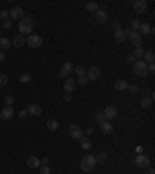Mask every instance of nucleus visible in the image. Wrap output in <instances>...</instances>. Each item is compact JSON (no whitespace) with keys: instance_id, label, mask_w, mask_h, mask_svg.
<instances>
[{"instance_id":"nucleus-36","label":"nucleus","mask_w":155,"mask_h":174,"mask_svg":"<svg viewBox=\"0 0 155 174\" xmlns=\"http://www.w3.org/2000/svg\"><path fill=\"white\" fill-rule=\"evenodd\" d=\"M95 118H96V121H98V123L105 121V117H104V114H102V112H96V114H95Z\"/></svg>"},{"instance_id":"nucleus-45","label":"nucleus","mask_w":155,"mask_h":174,"mask_svg":"<svg viewBox=\"0 0 155 174\" xmlns=\"http://www.w3.org/2000/svg\"><path fill=\"white\" fill-rule=\"evenodd\" d=\"M64 101H67V103L71 101V93H67V92H65V95H64Z\"/></svg>"},{"instance_id":"nucleus-2","label":"nucleus","mask_w":155,"mask_h":174,"mask_svg":"<svg viewBox=\"0 0 155 174\" xmlns=\"http://www.w3.org/2000/svg\"><path fill=\"white\" fill-rule=\"evenodd\" d=\"M95 165H96V160H95V155H90V154H87V155H84L82 157V160H81V169L82 171H92L93 168H95Z\"/></svg>"},{"instance_id":"nucleus-23","label":"nucleus","mask_w":155,"mask_h":174,"mask_svg":"<svg viewBox=\"0 0 155 174\" xmlns=\"http://www.w3.org/2000/svg\"><path fill=\"white\" fill-rule=\"evenodd\" d=\"M127 86H129V84H127V81H126V79H119V81H116V83H115V89H116L118 92L126 90V89H127Z\"/></svg>"},{"instance_id":"nucleus-48","label":"nucleus","mask_w":155,"mask_h":174,"mask_svg":"<svg viewBox=\"0 0 155 174\" xmlns=\"http://www.w3.org/2000/svg\"><path fill=\"white\" fill-rule=\"evenodd\" d=\"M127 61H129V62H135L136 59L133 58V55H129V56H127Z\"/></svg>"},{"instance_id":"nucleus-52","label":"nucleus","mask_w":155,"mask_h":174,"mask_svg":"<svg viewBox=\"0 0 155 174\" xmlns=\"http://www.w3.org/2000/svg\"><path fill=\"white\" fill-rule=\"evenodd\" d=\"M146 174H155V171H153V169H152V168H149V169H147V172H146Z\"/></svg>"},{"instance_id":"nucleus-10","label":"nucleus","mask_w":155,"mask_h":174,"mask_svg":"<svg viewBox=\"0 0 155 174\" xmlns=\"http://www.w3.org/2000/svg\"><path fill=\"white\" fill-rule=\"evenodd\" d=\"M10 17L14 20H20L24 17V8L22 7H14L10 10Z\"/></svg>"},{"instance_id":"nucleus-19","label":"nucleus","mask_w":155,"mask_h":174,"mask_svg":"<svg viewBox=\"0 0 155 174\" xmlns=\"http://www.w3.org/2000/svg\"><path fill=\"white\" fill-rule=\"evenodd\" d=\"M27 163H28V166H30V168H34V169H36V168H39V166L42 165V163H41V160H39L36 155H31V157H28Z\"/></svg>"},{"instance_id":"nucleus-13","label":"nucleus","mask_w":155,"mask_h":174,"mask_svg":"<svg viewBox=\"0 0 155 174\" xmlns=\"http://www.w3.org/2000/svg\"><path fill=\"white\" fill-rule=\"evenodd\" d=\"M13 117H14V110H13V107L5 106L2 110H0V118H2V120H11Z\"/></svg>"},{"instance_id":"nucleus-38","label":"nucleus","mask_w":155,"mask_h":174,"mask_svg":"<svg viewBox=\"0 0 155 174\" xmlns=\"http://www.w3.org/2000/svg\"><path fill=\"white\" fill-rule=\"evenodd\" d=\"M13 103H14V98H13L11 95H6V96H5V104H6L8 107H11Z\"/></svg>"},{"instance_id":"nucleus-32","label":"nucleus","mask_w":155,"mask_h":174,"mask_svg":"<svg viewBox=\"0 0 155 174\" xmlns=\"http://www.w3.org/2000/svg\"><path fill=\"white\" fill-rule=\"evenodd\" d=\"M140 27H141V20H138V19H135V20L130 24V30H132V31H138Z\"/></svg>"},{"instance_id":"nucleus-40","label":"nucleus","mask_w":155,"mask_h":174,"mask_svg":"<svg viewBox=\"0 0 155 174\" xmlns=\"http://www.w3.org/2000/svg\"><path fill=\"white\" fill-rule=\"evenodd\" d=\"M39 169H41V174H50V168H48V165H41Z\"/></svg>"},{"instance_id":"nucleus-51","label":"nucleus","mask_w":155,"mask_h":174,"mask_svg":"<svg viewBox=\"0 0 155 174\" xmlns=\"http://www.w3.org/2000/svg\"><path fill=\"white\" fill-rule=\"evenodd\" d=\"M143 92H144V95H147V93H150V89H147V87H144V89H143Z\"/></svg>"},{"instance_id":"nucleus-18","label":"nucleus","mask_w":155,"mask_h":174,"mask_svg":"<svg viewBox=\"0 0 155 174\" xmlns=\"http://www.w3.org/2000/svg\"><path fill=\"white\" fill-rule=\"evenodd\" d=\"M99 127H101V131H102L104 134H107V135L113 132V126H112L107 120H105V121H102V123H99Z\"/></svg>"},{"instance_id":"nucleus-42","label":"nucleus","mask_w":155,"mask_h":174,"mask_svg":"<svg viewBox=\"0 0 155 174\" xmlns=\"http://www.w3.org/2000/svg\"><path fill=\"white\" fill-rule=\"evenodd\" d=\"M112 27H113V30H115V31H118V30H121V25H119V22H116V20H115V22L112 24Z\"/></svg>"},{"instance_id":"nucleus-11","label":"nucleus","mask_w":155,"mask_h":174,"mask_svg":"<svg viewBox=\"0 0 155 174\" xmlns=\"http://www.w3.org/2000/svg\"><path fill=\"white\" fill-rule=\"evenodd\" d=\"M87 79L88 81H93V79H98L99 78V75H101V70H99V67H96V65H93V67H90L88 70H87Z\"/></svg>"},{"instance_id":"nucleus-46","label":"nucleus","mask_w":155,"mask_h":174,"mask_svg":"<svg viewBox=\"0 0 155 174\" xmlns=\"http://www.w3.org/2000/svg\"><path fill=\"white\" fill-rule=\"evenodd\" d=\"M82 132H84L85 135H88V137H90V135L93 134V129H92V127H87V129H85V131H82Z\"/></svg>"},{"instance_id":"nucleus-6","label":"nucleus","mask_w":155,"mask_h":174,"mask_svg":"<svg viewBox=\"0 0 155 174\" xmlns=\"http://www.w3.org/2000/svg\"><path fill=\"white\" fill-rule=\"evenodd\" d=\"M133 163L138 166V168H147L149 165H150V162H149V158L144 155V154H136V157H135V160H133Z\"/></svg>"},{"instance_id":"nucleus-21","label":"nucleus","mask_w":155,"mask_h":174,"mask_svg":"<svg viewBox=\"0 0 155 174\" xmlns=\"http://www.w3.org/2000/svg\"><path fill=\"white\" fill-rule=\"evenodd\" d=\"M143 59H144V62H146V64H152V62H153V59H155V53H153L152 50H149V51H144V56H143Z\"/></svg>"},{"instance_id":"nucleus-34","label":"nucleus","mask_w":155,"mask_h":174,"mask_svg":"<svg viewBox=\"0 0 155 174\" xmlns=\"http://www.w3.org/2000/svg\"><path fill=\"white\" fill-rule=\"evenodd\" d=\"M19 79H20V83H30L31 81V75L30 73H22Z\"/></svg>"},{"instance_id":"nucleus-9","label":"nucleus","mask_w":155,"mask_h":174,"mask_svg":"<svg viewBox=\"0 0 155 174\" xmlns=\"http://www.w3.org/2000/svg\"><path fill=\"white\" fill-rule=\"evenodd\" d=\"M146 8H147V2H146V0H136V2L133 3V11L136 14L146 13Z\"/></svg>"},{"instance_id":"nucleus-44","label":"nucleus","mask_w":155,"mask_h":174,"mask_svg":"<svg viewBox=\"0 0 155 174\" xmlns=\"http://www.w3.org/2000/svg\"><path fill=\"white\" fill-rule=\"evenodd\" d=\"M27 114H28V112H27V110H20V112H19V115H17V117H19V118H20V120H24V118H25V117H27Z\"/></svg>"},{"instance_id":"nucleus-50","label":"nucleus","mask_w":155,"mask_h":174,"mask_svg":"<svg viewBox=\"0 0 155 174\" xmlns=\"http://www.w3.org/2000/svg\"><path fill=\"white\" fill-rule=\"evenodd\" d=\"M48 162H50V160H48L47 157H45L44 160H41V163H42V165H48Z\"/></svg>"},{"instance_id":"nucleus-20","label":"nucleus","mask_w":155,"mask_h":174,"mask_svg":"<svg viewBox=\"0 0 155 174\" xmlns=\"http://www.w3.org/2000/svg\"><path fill=\"white\" fill-rule=\"evenodd\" d=\"M24 44H25V38H24V34H17V36H14V41H13V45L16 47V48H20V47H24Z\"/></svg>"},{"instance_id":"nucleus-39","label":"nucleus","mask_w":155,"mask_h":174,"mask_svg":"<svg viewBox=\"0 0 155 174\" xmlns=\"http://www.w3.org/2000/svg\"><path fill=\"white\" fill-rule=\"evenodd\" d=\"M127 89H129V92H130V93H138V92H140V89H138V86H136V84L127 86Z\"/></svg>"},{"instance_id":"nucleus-5","label":"nucleus","mask_w":155,"mask_h":174,"mask_svg":"<svg viewBox=\"0 0 155 174\" xmlns=\"http://www.w3.org/2000/svg\"><path fill=\"white\" fill-rule=\"evenodd\" d=\"M68 132H70L71 138H75V140H81V138H82V135H84L82 127H81V126H78V124H71V126H70V129H68Z\"/></svg>"},{"instance_id":"nucleus-1","label":"nucleus","mask_w":155,"mask_h":174,"mask_svg":"<svg viewBox=\"0 0 155 174\" xmlns=\"http://www.w3.org/2000/svg\"><path fill=\"white\" fill-rule=\"evenodd\" d=\"M33 27H34V24H33V19L31 17H22L20 19V24H19V31H20V34H31V31H33Z\"/></svg>"},{"instance_id":"nucleus-14","label":"nucleus","mask_w":155,"mask_h":174,"mask_svg":"<svg viewBox=\"0 0 155 174\" xmlns=\"http://www.w3.org/2000/svg\"><path fill=\"white\" fill-rule=\"evenodd\" d=\"M27 112H28L30 115H33V117H39V115L42 114V107H41L39 104H30V106L27 107Z\"/></svg>"},{"instance_id":"nucleus-26","label":"nucleus","mask_w":155,"mask_h":174,"mask_svg":"<svg viewBox=\"0 0 155 174\" xmlns=\"http://www.w3.org/2000/svg\"><path fill=\"white\" fill-rule=\"evenodd\" d=\"M115 39H116L118 42H124V41L127 39V36H126V33H124L123 30H118V31H115Z\"/></svg>"},{"instance_id":"nucleus-24","label":"nucleus","mask_w":155,"mask_h":174,"mask_svg":"<svg viewBox=\"0 0 155 174\" xmlns=\"http://www.w3.org/2000/svg\"><path fill=\"white\" fill-rule=\"evenodd\" d=\"M47 129L48 131H58L59 129V123L56 120H47Z\"/></svg>"},{"instance_id":"nucleus-35","label":"nucleus","mask_w":155,"mask_h":174,"mask_svg":"<svg viewBox=\"0 0 155 174\" xmlns=\"http://www.w3.org/2000/svg\"><path fill=\"white\" fill-rule=\"evenodd\" d=\"M6 19H10V11H6V10H2L0 11V20H6Z\"/></svg>"},{"instance_id":"nucleus-29","label":"nucleus","mask_w":155,"mask_h":174,"mask_svg":"<svg viewBox=\"0 0 155 174\" xmlns=\"http://www.w3.org/2000/svg\"><path fill=\"white\" fill-rule=\"evenodd\" d=\"M95 160H96V163H105L107 162V154L105 152H99V154H96Z\"/></svg>"},{"instance_id":"nucleus-22","label":"nucleus","mask_w":155,"mask_h":174,"mask_svg":"<svg viewBox=\"0 0 155 174\" xmlns=\"http://www.w3.org/2000/svg\"><path fill=\"white\" fill-rule=\"evenodd\" d=\"M11 45H13V42L8 38H2V39H0V48H2V50H10Z\"/></svg>"},{"instance_id":"nucleus-41","label":"nucleus","mask_w":155,"mask_h":174,"mask_svg":"<svg viewBox=\"0 0 155 174\" xmlns=\"http://www.w3.org/2000/svg\"><path fill=\"white\" fill-rule=\"evenodd\" d=\"M78 83H79L81 86H85V84L88 83V79H87V76H79V78H78Z\"/></svg>"},{"instance_id":"nucleus-27","label":"nucleus","mask_w":155,"mask_h":174,"mask_svg":"<svg viewBox=\"0 0 155 174\" xmlns=\"http://www.w3.org/2000/svg\"><path fill=\"white\" fill-rule=\"evenodd\" d=\"M73 70H75V73L78 75V78H79V76H85V73H87V70L84 69V65H76V67H73Z\"/></svg>"},{"instance_id":"nucleus-3","label":"nucleus","mask_w":155,"mask_h":174,"mask_svg":"<svg viewBox=\"0 0 155 174\" xmlns=\"http://www.w3.org/2000/svg\"><path fill=\"white\" fill-rule=\"evenodd\" d=\"M133 73L136 76H146L147 75V64L144 61H135L133 62Z\"/></svg>"},{"instance_id":"nucleus-37","label":"nucleus","mask_w":155,"mask_h":174,"mask_svg":"<svg viewBox=\"0 0 155 174\" xmlns=\"http://www.w3.org/2000/svg\"><path fill=\"white\" fill-rule=\"evenodd\" d=\"M2 27H3L5 30H10V28L13 27V22H11V19H6V20H3V22H2Z\"/></svg>"},{"instance_id":"nucleus-12","label":"nucleus","mask_w":155,"mask_h":174,"mask_svg":"<svg viewBox=\"0 0 155 174\" xmlns=\"http://www.w3.org/2000/svg\"><path fill=\"white\" fill-rule=\"evenodd\" d=\"M71 70H73V64L67 61V62H64V64H62V69H61V75H59V76L67 79V78H68V75H71Z\"/></svg>"},{"instance_id":"nucleus-30","label":"nucleus","mask_w":155,"mask_h":174,"mask_svg":"<svg viewBox=\"0 0 155 174\" xmlns=\"http://www.w3.org/2000/svg\"><path fill=\"white\" fill-rule=\"evenodd\" d=\"M152 106V100L149 98V96H144L143 100H141V107L143 109H149Z\"/></svg>"},{"instance_id":"nucleus-7","label":"nucleus","mask_w":155,"mask_h":174,"mask_svg":"<svg viewBox=\"0 0 155 174\" xmlns=\"http://www.w3.org/2000/svg\"><path fill=\"white\" fill-rule=\"evenodd\" d=\"M127 39L132 42V45L136 48V47H141V44H143V39H141V36H140V33L138 31H130V34L127 36Z\"/></svg>"},{"instance_id":"nucleus-28","label":"nucleus","mask_w":155,"mask_h":174,"mask_svg":"<svg viewBox=\"0 0 155 174\" xmlns=\"http://www.w3.org/2000/svg\"><path fill=\"white\" fill-rule=\"evenodd\" d=\"M85 8H87V11H90V13H96V11L99 10V5L95 3V2H90V3L85 5Z\"/></svg>"},{"instance_id":"nucleus-16","label":"nucleus","mask_w":155,"mask_h":174,"mask_svg":"<svg viewBox=\"0 0 155 174\" xmlns=\"http://www.w3.org/2000/svg\"><path fill=\"white\" fill-rule=\"evenodd\" d=\"M95 19H96L98 24H105V22H107V13H105L104 10H98V11L95 13Z\"/></svg>"},{"instance_id":"nucleus-25","label":"nucleus","mask_w":155,"mask_h":174,"mask_svg":"<svg viewBox=\"0 0 155 174\" xmlns=\"http://www.w3.org/2000/svg\"><path fill=\"white\" fill-rule=\"evenodd\" d=\"M81 148H82V149H85V151L92 148V141H90V138H88V137H82V138H81Z\"/></svg>"},{"instance_id":"nucleus-15","label":"nucleus","mask_w":155,"mask_h":174,"mask_svg":"<svg viewBox=\"0 0 155 174\" xmlns=\"http://www.w3.org/2000/svg\"><path fill=\"white\" fill-rule=\"evenodd\" d=\"M75 87H76V81H75L73 78H67L65 83H64V89H65V92H67V93H71V92L75 90Z\"/></svg>"},{"instance_id":"nucleus-49","label":"nucleus","mask_w":155,"mask_h":174,"mask_svg":"<svg viewBox=\"0 0 155 174\" xmlns=\"http://www.w3.org/2000/svg\"><path fill=\"white\" fill-rule=\"evenodd\" d=\"M136 154H143V146H136Z\"/></svg>"},{"instance_id":"nucleus-17","label":"nucleus","mask_w":155,"mask_h":174,"mask_svg":"<svg viewBox=\"0 0 155 174\" xmlns=\"http://www.w3.org/2000/svg\"><path fill=\"white\" fill-rule=\"evenodd\" d=\"M138 33H140V36H147V34L152 33V27L149 24H146V22H141V27H140Z\"/></svg>"},{"instance_id":"nucleus-4","label":"nucleus","mask_w":155,"mask_h":174,"mask_svg":"<svg viewBox=\"0 0 155 174\" xmlns=\"http://www.w3.org/2000/svg\"><path fill=\"white\" fill-rule=\"evenodd\" d=\"M25 44H28L31 48H39L42 45V38L37 34H30L28 38H25Z\"/></svg>"},{"instance_id":"nucleus-31","label":"nucleus","mask_w":155,"mask_h":174,"mask_svg":"<svg viewBox=\"0 0 155 174\" xmlns=\"http://www.w3.org/2000/svg\"><path fill=\"white\" fill-rule=\"evenodd\" d=\"M143 56H144V50H143L141 47H136V48H135V51H133V58L138 61V59H140V58H143Z\"/></svg>"},{"instance_id":"nucleus-43","label":"nucleus","mask_w":155,"mask_h":174,"mask_svg":"<svg viewBox=\"0 0 155 174\" xmlns=\"http://www.w3.org/2000/svg\"><path fill=\"white\" fill-rule=\"evenodd\" d=\"M147 72H150V73H153V72H155V64H153V62L147 65Z\"/></svg>"},{"instance_id":"nucleus-47","label":"nucleus","mask_w":155,"mask_h":174,"mask_svg":"<svg viewBox=\"0 0 155 174\" xmlns=\"http://www.w3.org/2000/svg\"><path fill=\"white\" fill-rule=\"evenodd\" d=\"M2 61H5V51L0 50V62H2Z\"/></svg>"},{"instance_id":"nucleus-8","label":"nucleus","mask_w":155,"mask_h":174,"mask_svg":"<svg viewBox=\"0 0 155 174\" xmlns=\"http://www.w3.org/2000/svg\"><path fill=\"white\" fill-rule=\"evenodd\" d=\"M104 117H105V120L109 121V120H112V118H115L116 117V114H118V109H116V106H113V104H110V106H107L105 109H104Z\"/></svg>"},{"instance_id":"nucleus-33","label":"nucleus","mask_w":155,"mask_h":174,"mask_svg":"<svg viewBox=\"0 0 155 174\" xmlns=\"http://www.w3.org/2000/svg\"><path fill=\"white\" fill-rule=\"evenodd\" d=\"M8 84V76L5 73H0V87H5Z\"/></svg>"}]
</instances>
